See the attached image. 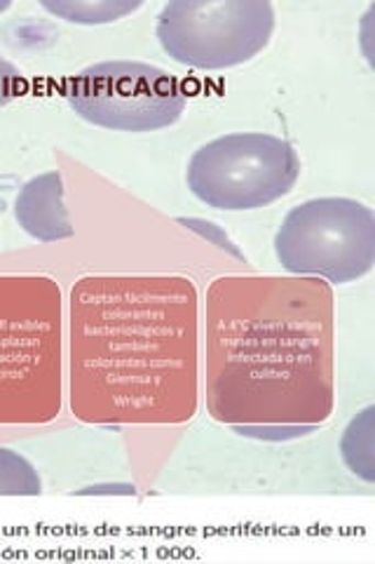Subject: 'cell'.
<instances>
[{"mask_svg": "<svg viewBox=\"0 0 375 564\" xmlns=\"http://www.w3.org/2000/svg\"><path fill=\"white\" fill-rule=\"evenodd\" d=\"M22 93V74L20 68L10 64L5 57H0V109L8 106L12 99Z\"/></svg>", "mask_w": 375, "mask_h": 564, "instance_id": "14", "label": "cell"}, {"mask_svg": "<svg viewBox=\"0 0 375 564\" xmlns=\"http://www.w3.org/2000/svg\"><path fill=\"white\" fill-rule=\"evenodd\" d=\"M284 271L348 285L375 263V215L352 198H315L294 207L275 236Z\"/></svg>", "mask_w": 375, "mask_h": 564, "instance_id": "5", "label": "cell"}, {"mask_svg": "<svg viewBox=\"0 0 375 564\" xmlns=\"http://www.w3.org/2000/svg\"><path fill=\"white\" fill-rule=\"evenodd\" d=\"M64 408V299L47 275H0V426H38Z\"/></svg>", "mask_w": 375, "mask_h": 564, "instance_id": "3", "label": "cell"}, {"mask_svg": "<svg viewBox=\"0 0 375 564\" xmlns=\"http://www.w3.org/2000/svg\"><path fill=\"white\" fill-rule=\"evenodd\" d=\"M373 408H366L362 414H356V419H352L350 426L343 433L341 440V452L348 468L360 475L362 480L373 482L375 480V452H373Z\"/></svg>", "mask_w": 375, "mask_h": 564, "instance_id": "10", "label": "cell"}, {"mask_svg": "<svg viewBox=\"0 0 375 564\" xmlns=\"http://www.w3.org/2000/svg\"><path fill=\"white\" fill-rule=\"evenodd\" d=\"M14 219L26 236L38 242L74 238L76 228L64 203V180L57 170L33 176L24 184L14 200Z\"/></svg>", "mask_w": 375, "mask_h": 564, "instance_id": "8", "label": "cell"}, {"mask_svg": "<svg viewBox=\"0 0 375 564\" xmlns=\"http://www.w3.org/2000/svg\"><path fill=\"white\" fill-rule=\"evenodd\" d=\"M207 410L228 426H321L335 404L333 290L223 275L207 290Z\"/></svg>", "mask_w": 375, "mask_h": 564, "instance_id": "2", "label": "cell"}, {"mask_svg": "<svg viewBox=\"0 0 375 564\" xmlns=\"http://www.w3.org/2000/svg\"><path fill=\"white\" fill-rule=\"evenodd\" d=\"M43 10L70 24H111L144 8L141 0H43Z\"/></svg>", "mask_w": 375, "mask_h": 564, "instance_id": "9", "label": "cell"}, {"mask_svg": "<svg viewBox=\"0 0 375 564\" xmlns=\"http://www.w3.org/2000/svg\"><path fill=\"white\" fill-rule=\"evenodd\" d=\"M43 482L29 458L0 447V497H41Z\"/></svg>", "mask_w": 375, "mask_h": 564, "instance_id": "11", "label": "cell"}, {"mask_svg": "<svg viewBox=\"0 0 375 564\" xmlns=\"http://www.w3.org/2000/svg\"><path fill=\"white\" fill-rule=\"evenodd\" d=\"M273 31L275 8L267 0H174L157 14L155 26L174 62L200 70L252 62Z\"/></svg>", "mask_w": 375, "mask_h": 564, "instance_id": "6", "label": "cell"}, {"mask_svg": "<svg viewBox=\"0 0 375 564\" xmlns=\"http://www.w3.org/2000/svg\"><path fill=\"white\" fill-rule=\"evenodd\" d=\"M68 106L113 132L165 130L186 111V93L167 70L141 62H101L70 78Z\"/></svg>", "mask_w": 375, "mask_h": 564, "instance_id": "7", "label": "cell"}, {"mask_svg": "<svg viewBox=\"0 0 375 564\" xmlns=\"http://www.w3.org/2000/svg\"><path fill=\"white\" fill-rule=\"evenodd\" d=\"M178 224H184L186 228H190V231L200 234L202 238H207L209 242H213L217 247H221V250H225L228 254H232L235 259H244V254L238 250V245L232 242L228 238V234L223 231L221 226H217L213 221H207V219H198V217H178L176 219Z\"/></svg>", "mask_w": 375, "mask_h": 564, "instance_id": "12", "label": "cell"}, {"mask_svg": "<svg viewBox=\"0 0 375 564\" xmlns=\"http://www.w3.org/2000/svg\"><path fill=\"white\" fill-rule=\"evenodd\" d=\"M10 6H12L10 0H0V14H3L5 10H10Z\"/></svg>", "mask_w": 375, "mask_h": 564, "instance_id": "16", "label": "cell"}, {"mask_svg": "<svg viewBox=\"0 0 375 564\" xmlns=\"http://www.w3.org/2000/svg\"><path fill=\"white\" fill-rule=\"evenodd\" d=\"M200 299L184 275H87L68 299V404L95 426L198 412Z\"/></svg>", "mask_w": 375, "mask_h": 564, "instance_id": "1", "label": "cell"}, {"mask_svg": "<svg viewBox=\"0 0 375 564\" xmlns=\"http://www.w3.org/2000/svg\"><path fill=\"white\" fill-rule=\"evenodd\" d=\"M300 176V158L287 139L235 132L192 153L186 182L200 203L225 209H261L289 196Z\"/></svg>", "mask_w": 375, "mask_h": 564, "instance_id": "4", "label": "cell"}, {"mask_svg": "<svg viewBox=\"0 0 375 564\" xmlns=\"http://www.w3.org/2000/svg\"><path fill=\"white\" fill-rule=\"evenodd\" d=\"M315 429L317 426H235L240 435L261 437V440H291V437L306 435Z\"/></svg>", "mask_w": 375, "mask_h": 564, "instance_id": "13", "label": "cell"}, {"mask_svg": "<svg viewBox=\"0 0 375 564\" xmlns=\"http://www.w3.org/2000/svg\"><path fill=\"white\" fill-rule=\"evenodd\" d=\"M80 494H134L132 485H106V487H87Z\"/></svg>", "mask_w": 375, "mask_h": 564, "instance_id": "15", "label": "cell"}]
</instances>
